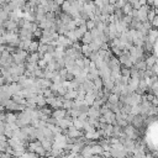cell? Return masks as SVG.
Here are the masks:
<instances>
[{
  "label": "cell",
  "mask_w": 158,
  "mask_h": 158,
  "mask_svg": "<svg viewBox=\"0 0 158 158\" xmlns=\"http://www.w3.org/2000/svg\"><path fill=\"white\" fill-rule=\"evenodd\" d=\"M152 26L153 27H158V16H156V19L152 21Z\"/></svg>",
  "instance_id": "obj_1"
}]
</instances>
